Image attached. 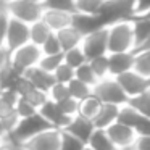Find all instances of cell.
I'll use <instances>...</instances> for the list:
<instances>
[{
	"instance_id": "5b68a950",
	"label": "cell",
	"mask_w": 150,
	"mask_h": 150,
	"mask_svg": "<svg viewBox=\"0 0 150 150\" xmlns=\"http://www.w3.org/2000/svg\"><path fill=\"white\" fill-rule=\"evenodd\" d=\"M40 57H42V52H40L39 47L28 42L24 45L18 47L16 50L10 52V66L20 74H24L28 69L39 65Z\"/></svg>"
},
{
	"instance_id": "7dc6e473",
	"label": "cell",
	"mask_w": 150,
	"mask_h": 150,
	"mask_svg": "<svg viewBox=\"0 0 150 150\" xmlns=\"http://www.w3.org/2000/svg\"><path fill=\"white\" fill-rule=\"evenodd\" d=\"M144 50H150V37H149V39H145L142 44H139L132 52H144Z\"/></svg>"
},
{
	"instance_id": "d590c367",
	"label": "cell",
	"mask_w": 150,
	"mask_h": 150,
	"mask_svg": "<svg viewBox=\"0 0 150 150\" xmlns=\"http://www.w3.org/2000/svg\"><path fill=\"white\" fill-rule=\"evenodd\" d=\"M37 113V108L34 107L33 103H29L28 100L24 98H18L16 105H15V115L18 116V120H23V118H28V116H33V115Z\"/></svg>"
},
{
	"instance_id": "52a82bcc",
	"label": "cell",
	"mask_w": 150,
	"mask_h": 150,
	"mask_svg": "<svg viewBox=\"0 0 150 150\" xmlns=\"http://www.w3.org/2000/svg\"><path fill=\"white\" fill-rule=\"evenodd\" d=\"M118 121L129 126L137 136H149L150 134V120L144 116L139 110H136L129 102L120 108Z\"/></svg>"
},
{
	"instance_id": "5bb4252c",
	"label": "cell",
	"mask_w": 150,
	"mask_h": 150,
	"mask_svg": "<svg viewBox=\"0 0 150 150\" xmlns=\"http://www.w3.org/2000/svg\"><path fill=\"white\" fill-rule=\"evenodd\" d=\"M105 132H107V136L110 137V140L115 144V147H116L118 150L124 149V147H131L134 144V140H136V137H137V134L134 132L129 126L120 123V121H116V123H113L111 126H108L107 129H105Z\"/></svg>"
},
{
	"instance_id": "9c48e42d",
	"label": "cell",
	"mask_w": 150,
	"mask_h": 150,
	"mask_svg": "<svg viewBox=\"0 0 150 150\" xmlns=\"http://www.w3.org/2000/svg\"><path fill=\"white\" fill-rule=\"evenodd\" d=\"M62 142V131L60 129H49L39 132L37 136L31 137L29 140L20 147L21 150H58Z\"/></svg>"
},
{
	"instance_id": "4fadbf2b",
	"label": "cell",
	"mask_w": 150,
	"mask_h": 150,
	"mask_svg": "<svg viewBox=\"0 0 150 150\" xmlns=\"http://www.w3.org/2000/svg\"><path fill=\"white\" fill-rule=\"evenodd\" d=\"M62 131L66 132L68 136L81 140L82 144H87V140L91 139V136H92V132L95 131V127H94V123H92L91 120L76 115V116L69 118L68 124H66Z\"/></svg>"
},
{
	"instance_id": "9a60e30c",
	"label": "cell",
	"mask_w": 150,
	"mask_h": 150,
	"mask_svg": "<svg viewBox=\"0 0 150 150\" xmlns=\"http://www.w3.org/2000/svg\"><path fill=\"white\" fill-rule=\"evenodd\" d=\"M107 58H108V76H111V78H118L120 74L132 69L134 52L107 53Z\"/></svg>"
},
{
	"instance_id": "6da1fadb",
	"label": "cell",
	"mask_w": 150,
	"mask_h": 150,
	"mask_svg": "<svg viewBox=\"0 0 150 150\" xmlns=\"http://www.w3.org/2000/svg\"><path fill=\"white\" fill-rule=\"evenodd\" d=\"M134 50V36L131 21H120L107 26V52H132Z\"/></svg>"
},
{
	"instance_id": "8992f818",
	"label": "cell",
	"mask_w": 150,
	"mask_h": 150,
	"mask_svg": "<svg viewBox=\"0 0 150 150\" xmlns=\"http://www.w3.org/2000/svg\"><path fill=\"white\" fill-rule=\"evenodd\" d=\"M44 7L37 2H24V0H10L8 4V15L13 20L21 23L33 24L42 18Z\"/></svg>"
},
{
	"instance_id": "e0dca14e",
	"label": "cell",
	"mask_w": 150,
	"mask_h": 150,
	"mask_svg": "<svg viewBox=\"0 0 150 150\" xmlns=\"http://www.w3.org/2000/svg\"><path fill=\"white\" fill-rule=\"evenodd\" d=\"M40 20L49 26V29L52 33H58V31L69 26V23H71V13L57 11V10H44Z\"/></svg>"
},
{
	"instance_id": "7402d4cb",
	"label": "cell",
	"mask_w": 150,
	"mask_h": 150,
	"mask_svg": "<svg viewBox=\"0 0 150 150\" xmlns=\"http://www.w3.org/2000/svg\"><path fill=\"white\" fill-rule=\"evenodd\" d=\"M86 145L91 150H118L103 129H95Z\"/></svg>"
},
{
	"instance_id": "f35d334b",
	"label": "cell",
	"mask_w": 150,
	"mask_h": 150,
	"mask_svg": "<svg viewBox=\"0 0 150 150\" xmlns=\"http://www.w3.org/2000/svg\"><path fill=\"white\" fill-rule=\"evenodd\" d=\"M66 97H69L68 87H66V84H60V82H53V86L47 92V98L52 102H60Z\"/></svg>"
},
{
	"instance_id": "4dcf8cb0",
	"label": "cell",
	"mask_w": 150,
	"mask_h": 150,
	"mask_svg": "<svg viewBox=\"0 0 150 150\" xmlns=\"http://www.w3.org/2000/svg\"><path fill=\"white\" fill-rule=\"evenodd\" d=\"M87 63H89V66H91V69L94 71V74L97 79L108 78V58H107V55L95 57V58L89 60Z\"/></svg>"
},
{
	"instance_id": "44dd1931",
	"label": "cell",
	"mask_w": 150,
	"mask_h": 150,
	"mask_svg": "<svg viewBox=\"0 0 150 150\" xmlns=\"http://www.w3.org/2000/svg\"><path fill=\"white\" fill-rule=\"evenodd\" d=\"M132 26V36H134V49L139 44H142L145 39L150 37V18L147 16H136L131 20Z\"/></svg>"
},
{
	"instance_id": "816d5d0a",
	"label": "cell",
	"mask_w": 150,
	"mask_h": 150,
	"mask_svg": "<svg viewBox=\"0 0 150 150\" xmlns=\"http://www.w3.org/2000/svg\"><path fill=\"white\" fill-rule=\"evenodd\" d=\"M84 150H91V149H89V147H87V145H86V149H84Z\"/></svg>"
},
{
	"instance_id": "ac0fdd59",
	"label": "cell",
	"mask_w": 150,
	"mask_h": 150,
	"mask_svg": "<svg viewBox=\"0 0 150 150\" xmlns=\"http://www.w3.org/2000/svg\"><path fill=\"white\" fill-rule=\"evenodd\" d=\"M23 76H24V78H26L28 81H29L36 89H39V91L45 92V94L49 92V89L53 86V82H55V79H53L52 73L44 71V69H40L39 66H34V68L28 69V71L24 73Z\"/></svg>"
},
{
	"instance_id": "f907efd6",
	"label": "cell",
	"mask_w": 150,
	"mask_h": 150,
	"mask_svg": "<svg viewBox=\"0 0 150 150\" xmlns=\"http://www.w3.org/2000/svg\"><path fill=\"white\" fill-rule=\"evenodd\" d=\"M120 150H132V145H131V147H124V149H120Z\"/></svg>"
},
{
	"instance_id": "cb8c5ba5",
	"label": "cell",
	"mask_w": 150,
	"mask_h": 150,
	"mask_svg": "<svg viewBox=\"0 0 150 150\" xmlns=\"http://www.w3.org/2000/svg\"><path fill=\"white\" fill-rule=\"evenodd\" d=\"M50 34H52V31L49 29V26H47L42 20L29 24V42L34 44V45L40 47Z\"/></svg>"
},
{
	"instance_id": "83f0119b",
	"label": "cell",
	"mask_w": 150,
	"mask_h": 150,
	"mask_svg": "<svg viewBox=\"0 0 150 150\" xmlns=\"http://www.w3.org/2000/svg\"><path fill=\"white\" fill-rule=\"evenodd\" d=\"M132 69L144 78H150V50L134 52V65Z\"/></svg>"
},
{
	"instance_id": "f1b7e54d",
	"label": "cell",
	"mask_w": 150,
	"mask_h": 150,
	"mask_svg": "<svg viewBox=\"0 0 150 150\" xmlns=\"http://www.w3.org/2000/svg\"><path fill=\"white\" fill-rule=\"evenodd\" d=\"M105 0H74V11L84 15H98Z\"/></svg>"
},
{
	"instance_id": "7a4b0ae2",
	"label": "cell",
	"mask_w": 150,
	"mask_h": 150,
	"mask_svg": "<svg viewBox=\"0 0 150 150\" xmlns=\"http://www.w3.org/2000/svg\"><path fill=\"white\" fill-rule=\"evenodd\" d=\"M49 127L50 126L45 123V120H44L39 113H36V115H33V116L18 120L15 129L11 131V134L7 137V139L10 140V142H13L15 145L21 147L26 140H29L31 137L37 136L39 132L49 129Z\"/></svg>"
},
{
	"instance_id": "f5cc1de1",
	"label": "cell",
	"mask_w": 150,
	"mask_h": 150,
	"mask_svg": "<svg viewBox=\"0 0 150 150\" xmlns=\"http://www.w3.org/2000/svg\"><path fill=\"white\" fill-rule=\"evenodd\" d=\"M145 16H147V18H150V13H149V15H145Z\"/></svg>"
},
{
	"instance_id": "bcb514c9",
	"label": "cell",
	"mask_w": 150,
	"mask_h": 150,
	"mask_svg": "<svg viewBox=\"0 0 150 150\" xmlns=\"http://www.w3.org/2000/svg\"><path fill=\"white\" fill-rule=\"evenodd\" d=\"M0 150H20V147L15 145L13 142H10L8 139H5L0 142Z\"/></svg>"
},
{
	"instance_id": "ee69618b",
	"label": "cell",
	"mask_w": 150,
	"mask_h": 150,
	"mask_svg": "<svg viewBox=\"0 0 150 150\" xmlns=\"http://www.w3.org/2000/svg\"><path fill=\"white\" fill-rule=\"evenodd\" d=\"M8 23H10V15L8 13H0V44H4Z\"/></svg>"
},
{
	"instance_id": "681fc988",
	"label": "cell",
	"mask_w": 150,
	"mask_h": 150,
	"mask_svg": "<svg viewBox=\"0 0 150 150\" xmlns=\"http://www.w3.org/2000/svg\"><path fill=\"white\" fill-rule=\"evenodd\" d=\"M24 2H37V4H40L42 0H24Z\"/></svg>"
},
{
	"instance_id": "c3c4849f",
	"label": "cell",
	"mask_w": 150,
	"mask_h": 150,
	"mask_svg": "<svg viewBox=\"0 0 150 150\" xmlns=\"http://www.w3.org/2000/svg\"><path fill=\"white\" fill-rule=\"evenodd\" d=\"M8 4L10 0H0V13H8Z\"/></svg>"
},
{
	"instance_id": "f546056e",
	"label": "cell",
	"mask_w": 150,
	"mask_h": 150,
	"mask_svg": "<svg viewBox=\"0 0 150 150\" xmlns=\"http://www.w3.org/2000/svg\"><path fill=\"white\" fill-rule=\"evenodd\" d=\"M86 62H87V58H86L84 52L81 50V47H76V49L63 52V63H66V65L73 69L79 68V66L84 65Z\"/></svg>"
},
{
	"instance_id": "484cf974",
	"label": "cell",
	"mask_w": 150,
	"mask_h": 150,
	"mask_svg": "<svg viewBox=\"0 0 150 150\" xmlns=\"http://www.w3.org/2000/svg\"><path fill=\"white\" fill-rule=\"evenodd\" d=\"M21 76L18 71H15L13 68L10 66V63H8L7 66H5L4 69H0V91H5V89H11V91H15L18 86V82H20Z\"/></svg>"
},
{
	"instance_id": "74e56055",
	"label": "cell",
	"mask_w": 150,
	"mask_h": 150,
	"mask_svg": "<svg viewBox=\"0 0 150 150\" xmlns=\"http://www.w3.org/2000/svg\"><path fill=\"white\" fill-rule=\"evenodd\" d=\"M39 49H40V52H42V55H57V53H63L55 33L50 34V36L45 39V42H44Z\"/></svg>"
},
{
	"instance_id": "60d3db41",
	"label": "cell",
	"mask_w": 150,
	"mask_h": 150,
	"mask_svg": "<svg viewBox=\"0 0 150 150\" xmlns=\"http://www.w3.org/2000/svg\"><path fill=\"white\" fill-rule=\"evenodd\" d=\"M57 103H58L60 110H62L68 118H73V116H76V115H78L79 102H78V100H74L73 97H66V98H63V100L57 102Z\"/></svg>"
},
{
	"instance_id": "7c38bea8",
	"label": "cell",
	"mask_w": 150,
	"mask_h": 150,
	"mask_svg": "<svg viewBox=\"0 0 150 150\" xmlns=\"http://www.w3.org/2000/svg\"><path fill=\"white\" fill-rule=\"evenodd\" d=\"M37 113H39L40 116L45 120V123L49 124L50 127H53V129H60V131H62L63 127L68 124V121H69V118L66 116L62 110H60L58 103H57V102L49 100V98H47V100L44 102L39 108H37Z\"/></svg>"
},
{
	"instance_id": "1f68e13d",
	"label": "cell",
	"mask_w": 150,
	"mask_h": 150,
	"mask_svg": "<svg viewBox=\"0 0 150 150\" xmlns=\"http://www.w3.org/2000/svg\"><path fill=\"white\" fill-rule=\"evenodd\" d=\"M44 10H57L74 13V0H42L40 2Z\"/></svg>"
},
{
	"instance_id": "e575fe53",
	"label": "cell",
	"mask_w": 150,
	"mask_h": 150,
	"mask_svg": "<svg viewBox=\"0 0 150 150\" xmlns=\"http://www.w3.org/2000/svg\"><path fill=\"white\" fill-rule=\"evenodd\" d=\"M129 103L132 105L136 110H139L144 116H147L150 120V89L147 92H144L142 95H139V97L129 100Z\"/></svg>"
},
{
	"instance_id": "ab89813d",
	"label": "cell",
	"mask_w": 150,
	"mask_h": 150,
	"mask_svg": "<svg viewBox=\"0 0 150 150\" xmlns=\"http://www.w3.org/2000/svg\"><path fill=\"white\" fill-rule=\"evenodd\" d=\"M84 149H86V144H82L81 140L68 136L66 132L62 131V142H60L58 150H84Z\"/></svg>"
},
{
	"instance_id": "ffe728a7",
	"label": "cell",
	"mask_w": 150,
	"mask_h": 150,
	"mask_svg": "<svg viewBox=\"0 0 150 150\" xmlns=\"http://www.w3.org/2000/svg\"><path fill=\"white\" fill-rule=\"evenodd\" d=\"M55 36H57V39H58L60 47H62V52L76 49V47H81L82 36L76 29H73L71 26H68V28H65V29L55 33Z\"/></svg>"
},
{
	"instance_id": "ba28073f",
	"label": "cell",
	"mask_w": 150,
	"mask_h": 150,
	"mask_svg": "<svg viewBox=\"0 0 150 150\" xmlns=\"http://www.w3.org/2000/svg\"><path fill=\"white\" fill-rule=\"evenodd\" d=\"M115 79L118 81L120 87L123 89V92L126 94V97L129 100L142 95L144 92H147L150 89V78H144V76H140L134 69L123 73V74H120Z\"/></svg>"
},
{
	"instance_id": "f6af8a7d",
	"label": "cell",
	"mask_w": 150,
	"mask_h": 150,
	"mask_svg": "<svg viewBox=\"0 0 150 150\" xmlns=\"http://www.w3.org/2000/svg\"><path fill=\"white\" fill-rule=\"evenodd\" d=\"M8 63H10V52L4 44H0V69H4Z\"/></svg>"
},
{
	"instance_id": "3957f363",
	"label": "cell",
	"mask_w": 150,
	"mask_h": 150,
	"mask_svg": "<svg viewBox=\"0 0 150 150\" xmlns=\"http://www.w3.org/2000/svg\"><path fill=\"white\" fill-rule=\"evenodd\" d=\"M98 16L105 28L120 21H131L134 18V0H105Z\"/></svg>"
},
{
	"instance_id": "d6a6232c",
	"label": "cell",
	"mask_w": 150,
	"mask_h": 150,
	"mask_svg": "<svg viewBox=\"0 0 150 150\" xmlns=\"http://www.w3.org/2000/svg\"><path fill=\"white\" fill-rule=\"evenodd\" d=\"M74 78L78 79V81L84 82V84L91 86V87H94V86L97 84V81H98V79L95 78L94 71L91 69V66H89L87 62H86L84 65H81L79 68L74 69Z\"/></svg>"
},
{
	"instance_id": "7bdbcfd3",
	"label": "cell",
	"mask_w": 150,
	"mask_h": 150,
	"mask_svg": "<svg viewBox=\"0 0 150 150\" xmlns=\"http://www.w3.org/2000/svg\"><path fill=\"white\" fill-rule=\"evenodd\" d=\"M132 150H150V134L149 136H137L132 144Z\"/></svg>"
},
{
	"instance_id": "277c9868",
	"label": "cell",
	"mask_w": 150,
	"mask_h": 150,
	"mask_svg": "<svg viewBox=\"0 0 150 150\" xmlns=\"http://www.w3.org/2000/svg\"><path fill=\"white\" fill-rule=\"evenodd\" d=\"M92 94L100 100L103 105H115V107H123L129 102L123 89L120 87L118 81L111 76L103 79H98L97 84L92 87Z\"/></svg>"
},
{
	"instance_id": "d4e9b609",
	"label": "cell",
	"mask_w": 150,
	"mask_h": 150,
	"mask_svg": "<svg viewBox=\"0 0 150 150\" xmlns=\"http://www.w3.org/2000/svg\"><path fill=\"white\" fill-rule=\"evenodd\" d=\"M102 103L100 100H98L97 97H95L94 94L91 95V97L84 98V100L79 102V108H78V115L82 118H87V120H94L95 115L98 113V110H100Z\"/></svg>"
},
{
	"instance_id": "603a6c76",
	"label": "cell",
	"mask_w": 150,
	"mask_h": 150,
	"mask_svg": "<svg viewBox=\"0 0 150 150\" xmlns=\"http://www.w3.org/2000/svg\"><path fill=\"white\" fill-rule=\"evenodd\" d=\"M18 98L20 95L16 94V91H11V89L0 91V118L10 116L15 113V105Z\"/></svg>"
},
{
	"instance_id": "d6986e66",
	"label": "cell",
	"mask_w": 150,
	"mask_h": 150,
	"mask_svg": "<svg viewBox=\"0 0 150 150\" xmlns=\"http://www.w3.org/2000/svg\"><path fill=\"white\" fill-rule=\"evenodd\" d=\"M121 107H115V105H103L102 103L98 113L95 115V118L92 120L95 129H107L108 126H111L113 123L118 121V115H120Z\"/></svg>"
},
{
	"instance_id": "4316f807",
	"label": "cell",
	"mask_w": 150,
	"mask_h": 150,
	"mask_svg": "<svg viewBox=\"0 0 150 150\" xmlns=\"http://www.w3.org/2000/svg\"><path fill=\"white\" fill-rule=\"evenodd\" d=\"M66 87H68V95L73 97L74 100H78V102H81V100H84V98H87V97L92 95V87L91 86L78 81L76 78L71 79V81L66 84Z\"/></svg>"
},
{
	"instance_id": "b9f144b4",
	"label": "cell",
	"mask_w": 150,
	"mask_h": 150,
	"mask_svg": "<svg viewBox=\"0 0 150 150\" xmlns=\"http://www.w3.org/2000/svg\"><path fill=\"white\" fill-rule=\"evenodd\" d=\"M150 13V0H134V18Z\"/></svg>"
},
{
	"instance_id": "836d02e7",
	"label": "cell",
	"mask_w": 150,
	"mask_h": 150,
	"mask_svg": "<svg viewBox=\"0 0 150 150\" xmlns=\"http://www.w3.org/2000/svg\"><path fill=\"white\" fill-rule=\"evenodd\" d=\"M63 63V53H57V55H42L39 60V68L47 73H53L60 65Z\"/></svg>"
},
{
	"instance_id": "8fae6325",
	"label": "cell",
	"mask_w": 150,
	"mask_h": 150,
	"mask_svg": "<svg viewBox=\"0 0 150 150\" xmlns=\"http://www.w3.org/2000/svg\"><path fill=\"white\" fill-rule=\"evenodd\" d=\"M28 42H29V24L10 18L7 34H5L4 39V45L8 49V52H13L18 47L24 45Z\"/></svg>"
},
{
	"instance_id": "db71d44e",
	"label": "cell",
	"mask_w": 150,
	"mask_h": 150,
	"mask_svg": "<svg viewBox=\"0 0 150 150\" xmlns=\"http://www.w3.org/2000/svg\"><path fill=\"white\" fill-rule=\"evenodd\" d=\"M20 150H21V149H20Z\"/></svg>"
},
{
	"instance_id": "2e32d148",
	"label": "cell",
	"mask_w": 150,
	"mask_h": 150,
	"mask_svg": "<svg viewBox=\"0 0 150 150\" xmlns=\"http://www.w3.org/2000/svg\"><path fill=\"white\" fill-rule=\"evenodd\" d=\"M69 26L78 31L82 37L94 33L97 29H100V28H105L98 15H84V13H76V11L71 13V23H69Z\"/></svg>"
},
{
	"instance_id": "30bf717a",
	"label": "cell",
	"mask_w": 150,
	"mask_h": 150,
	"mask_svg": "<svg viewBox=\"0 0 150 150\" xmlns=\"http://www.w3.org/2000/svg\"><path fill=\"white\" fill-rule=\"evenodd\" d=\"M81 50L84 52L87 62L95 57L107 55V28H100V29L82 37Z\"/></svg>"
},
{
	"instance_id": "8d00e7d4",
	"label": "cell",
	"mask_w": 150,
	"mask_h": 150,
	"mask_svg": "<svg viewBox=\"0 0 150 150\" xmlns=\"http://www.w3.org/2000/svg\"><path fill=\"white\" fill-rule=\"evenodd\" d=\"M55 82H60V84H68L71 79H74V69L69 68L66 63H62L55 71L52 73Z\"/></svg>"
}]
</instances>
